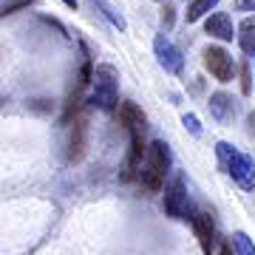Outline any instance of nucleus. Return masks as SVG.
<instances>
[{
	"instance_id": "15",
	"label": "nucleus",
	"mask_w": 255,
	"mask_h": 255,
	"mask_svg": "<svg viewBox=\"0 0 255 255\" xmlns=\"http://www.w3.org/2000/svg\"><path fill=\"white\" fill-rule=\"evenodd\" d=\"M233 247H236L238 255H255V244L247 233H236V236H233Z\"/></svg>"
},
{
	"instance_id": "2",
	"label": "nucleus",
	"mask_w": 255,
	"mask_h": 255,
	"mask_svg": "<svg viewBox=\"0 0 255 255\" xmlns=\"http://www.w3.org/2000/svg\"><path fill=\"white\" fill-rule=\"evenodd\" d=\"M216 153H219L221 167L236 179L238 187H244V190H255V159H253V156L236 150L230 142H219V145H216Z\"/></svg>"
},
{
	"instance_id": "9",
	"label": "nucleus",
	"mask_w": 255,
	"mask_h": 255,
	"mask_svg": "<svg viewBox=\"0 0 255 255\" xmlns=\"http://www.w3.org/2000/svg\"><path fill=\"white\" fill-rule=\"evenodd\" d=\"M207 108H210V114H213V119H216V122H221V125H227V122H233V117H236L238 105H236V100H233L230 94L216 91V94H210Z\"/></svg>"
},
{
	"instance_id": "17",
	"label": "nucleus",
	"mask_w": 255,
	"mask_h": 255,
	"mask_svg": "<svg viewBox=\"0 0 255 255\" xmlns=\"http://www.w3.org/2000/svg\"><path fill=\"white\" fill-rule=\"evenodd\" d=\"M182 125L190 130L193 136H201V125H199V117H196V114H184V117H182Z\"/></svg>"
},
{
	"instance_id": "19",
	"label": "nucleus",
	"mask_w": 255,
	"mask_h": 255,
	"mask_svg": "<svg viewBox=\"0 0 255 255\" xmlns=\"http://www.w3.org/2000/svg\"><path fill=\"white\" fill-rule=\"evenodd\" d=\"M253 91V77H250V65H241V94H250Z\"/></svg>"
},
{
	"instance_id": "14",
	"label": "nucleus",
	"mask_w": 255,
	"mask_h": 255,
	"mask_svg": "<svg viewBox=\"0 0 255 255\" xmlns=\"http://www.w3.org/2000/svg\"><path fill=\"white\" fill-rule=\"evenodd\" d=\"M91 3H94V6H100V11L111 20V23H114V26L119 28V31H125V17H122V14H119V11L114 9V6H111L108 0H91Z\"/></svg>"
},
{
	"instance_id": "20",
	"label": "nucleus",
	"mask_w": 255,
	"mask_h": 255,
	"mask_svg": "<svg viewBox=\"0 0 255 255\" xmlns=\"http://www.w3.org/2000/svg\"><path fill=\"white\" fill-rule=\"evenodd\" d=\"M238 11H255V0H236Z\"/></svg>"
},
{
	"instance_id": "8",
	"label": "nucleus",
	"mask_w": 255,
	"mask_h": 255,
	"mask_svg": "<svg viewBox=\"0 0 255 255\" xmlns=\"http://www.w3.org/2000/svg\"><path fill=\"white\" fill-rule=\"evenodd\" d=\"M119 122L128 128L130 136H142L145 125H147L145 114H142V108H139L136 102H119Z\"/></svg>"
},
{
	"instance_id": "13",
	"label": "nucleus",
	"mask_w": 255,
	"mask_h": 255,
	"mask_svg": "<svg viewBox=\"0 0 255 255\" xmlns=\"http://www.w3.org/2000/svg\"><path fill=\"white\" fill-rule=\"evenodd\" d=\"M216 6H219V0H190L184 17H187V23H196V20H201L210 9H216Z\"/></svg>"
},
{
	"instance_id": "21",
	"label": "nucleus",
	"mask_w": 255,
	"mask_h": 255,
	"mask_svg": "<svg viewBox=\"0 0 255 255\" xmlns=\"http://www.w3.org/2000/svg\"><path fill=\"white\" fill-rule=\"evenodd\" d=\"M247 125H250V130L255 133V114H250V117H247Z\"/></svg>"
},
{
	"instance_id": "3",
	"label": "nucleus",
	"mask_w": 255,
	"mask_h": 255,
	"mask_svg": "<svg viewBox=\"0 0 255 255\" xmlns=\"http://www.w3.org/2000/svg\"><path fill=\"white\" fill-rule=\"evenodd\" d=\"M119 100V71L114 65L102 63L94 71V97L91 102L102 111H114Z\"/></svg>"
},
{
	"instance_id": "7",
	"label": "nucleus",
	"mask_w": 255,
	"mask_h": 255,
	"mask_svg": "<svg viewBox=\"0 0 255 255\" xmlns=\"http://www.w3.org/2000/svg\"><path fill=\"white\" fill-rule=\"evenodd\" d=\"M193 230H196V238H199V244H201V253L213 255V247H216V227H213L210 213L199 210V213L193 216Z\"/></svg>"
},
{
	"instance_id": "6",
	"label": "nucleus",
	"mask_w": 255,
	"mask_h": 255,
	"mask_svg": "<svg viewBox=\"0 0 255 255\" xmlns=\"http://www.w3.org/2000/svg\"><path fill=\"white\" fill-rule=\"evenodd\" d=\"M153 51H156V60H159V65H162L164 71L170 74H182L184 71V57L182 51L167 40V34H156L153 40Z\"/></svg>"
},
{
	"instance_id": "4",
	"label": "nucleus",
	"mask_w": 255,
	"mask_h": 255,
	"mask_svg": "<svg viewBox=\"0 0 255 255\" xmlns=\"http://www.w3.org/2000/svg\"><path fill=\"white\" fill-rule=\"evenodd\" d=\"M204 68H207L219 82H230L233 80V74H236L233 57H230L221 46H207L204 48Z\"/></svg>"
},
{
	"instance_id": "11",
	"label": "nucleus",
	"mask_w": 255,
	"mask_h": 255,
	"mask_svg": "<svg viewBox=\"0 0 255 255\" xmlns=\"http://www.w3.org/2000/svg\"><path fill=\"white\" fill-rule=\"evenodd\" d=\"M85 133H88L85 119L77 117L71 128V139H68V162H80L82 159V153H85Z\"/></svg>"
},
{
	"instance_id": "18",
	"label": "nucleus",
	"mask_w": 255,
	"mask_h": 255,
	"mask_svg": "<svg viewBox=\"0 0 255 255\" xmlns=\"http://www.w3.org/2000/svg\"><path fill=\"white\" fill-rule=\"evenodd\" d=\"M173 20H176V9L170 6V3H164V9H162V26H164V31H170V28H173Z\"/></svg>"
},
{
	"instance_id": "12",
	"label": "nucleus",
	"mask_w": 255,
	"mask_h": 255,
	"mask_svg": "<svg viewBox=\"0 0 255 255\" xmlns=\"http://www.w3.org/2000/svg\"><path fill=\"white\" fill-rule=\"evenodd\" d=\"M238 43H241L244 54L255 57V17L241 20V26H238Z\"/></svg>"
},
{
	"instance_id": "16",
	"label": "nucleus",
	"mask_w": 255,
	"mask_h": 255,
	"mask_svg": "<svg viewBox=\"0 0 255 255\" xmlns=\"http://www.w3.org/2000/svg\"><path fill=\"white\" fill-rule=\"evenodd\" d=\"M34 0H3V6H0V11H3V17L6 14H14L17 9H23V6H31Z\"/></svg>"
},
{
	"instance_id": "5",
	"label": "nucleus",
	"mask_w": 255,
	"mask_h": 255,
	"mask_svg": "<svg viewBox=\"0 0 255 255\" xmlns=\"http://www.w3.org/2000/svg\"><path fill=\"white\" fill-rule=\"evenodd\" d=\"M187 207H190V201H187L184 179L176 176L173 182L164 187V213H167L170 219H187Z\"/></svg>"
},
{
	"instance_id": "1",
	"label": "nucleus",
	"mask_w": 255,
	"mask_h": 255,
	"mask_svg": "<svg viewBox=\"0 0 255 255\" xmlns=\"http://www.w3.org/2000/svg\"><path fill=\"white\" fill-rule=\"evenodd\" d=\"M170 170V150L162 139H156L147 145V156L145 164H142V173H139V182L147 193H156L164 187V176Z\"/></svg>"
},
{
	"instance_id": "10",
	"label": "nucleus",
	"mask_w": 255,
	"mask_h": 255,
	"mask_svg": "<svg viewBox=\"0 0 255 255\" xmlns=\"http://www.w3.org/2000/svg\"><path fill=\"white\" fill-rule=\"evenodd\" d=\"M204 31H207L210 37H219V40H224V43H230L236 34V28H233V20H230V14H224V11H216V14H210L207 23H204Z\"/></svg>"
},
{
	"instance_id": "23",
	"label": "nucleus",
	"mask_w": 255,
	"mask_h": 255,
	"mask_svg": "<svg viewBox=\"0 0 255 255\" xmlns=\"http://www.w3.org/2000/svg\"><path fill=\"white\" fill-rule=\"evenodd\" d=\"M65 6H71V9H77V0H63Z\"/></svg>"
},
{
	"instance_id": "22",
	"label": "nucleus",
	"mask_w": 255,
	"mask_h": 255,
	"mask_svg": "<svg viewBox=\"0 0 255 255\" xmlns=\"http://www.w3.org/2000/svg\"><path fill=\"white\" fill-rule=\"evenodd\" d=\"M219 255H230V247L224 244V247H221V250H219Z\"/></svg>"
}]
</instances>
